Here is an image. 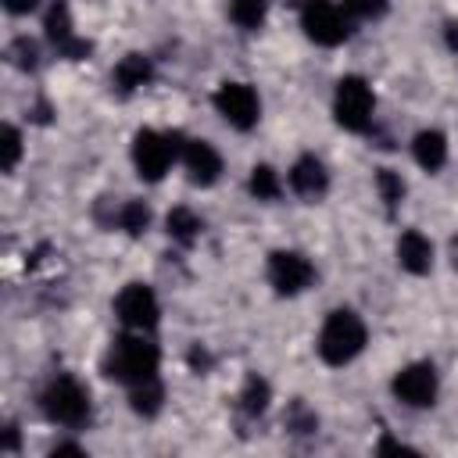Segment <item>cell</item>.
I'll use <instances>...</instances> for the list:
<instances>
[{"instance_id":"6da1fadb","label":"cell","mask_w":458,"mask_h":458,"mask_svg":"<svg viewBox=\"0 0 458 458\" xmlns=\"http://www.w3.org/2000/svg\"><path fill=\"white\" fill-rule=\"evenodd\" d=\"M157 361H161L157 347H154L150 340L129 333V336H118V340L111 344V351H107V358H104V372H107L111 379L132 386V383H140V379L157 376Z\"/></svg>"},{"instance_id":"7a4b0ae2","label":"cell","mask_w":458,"mask_h":458,"mask_svg":"<svg viewBox=\"0 0 458 458\" xmlns=\"http://www.w3.org/2000/svg\"><path fill=\"white\" fill-rule=\"evenodd\" d=\"M361 347H365V322L354 311H347V308L333 311L326 318L322 333H318V354H322V361L326 365H347L351 358L361 354Z\"/></svg>"},{"instance_id":"3957f363","label":"cell","mask_w":458,"mask_h":458,"mask_svg":"<svg viewBox=\"0 0 458 458\" xmlns=\"http://www.w3.org/2000/svg\"><path fill=\"white\" fill-rule=\"evenodd\" d=\"M179 154V136L175 132H154V129H140L132 140V165L140 172V179L157 182L168 165Z\"/></svg>"},{"instance_id":"277c9868","label":"cell","mask_w":458,"mask_h":458,"mask_svg":"<svg viewBox=\"0 0 458 458\" xmlns=\"http://www.w3.org/2000/svg\"><path fill=\"white\" fill-rule=\"evenodd\" d=\"M372 107H376V97L369 89V82L361 75H344L336 82V97H333V114L344 129L351 132H365L369 122H372Z\"/></svg>"},{"instance_id":"5b68a950","label":"cell","mask_w":458,"mask_h":458,"mask_svg":"<svg viewBox=\"0 0 458 458\" xmlns=\"http://www.w3.org/2000/svg\"><path fill=\"white\" fill-rule=\"evenodd\" d=\"M301 29L308 39H315L318 47H336L351 36V21L347 11L336 7L333 0H308L301 7Z\"/></svg>"},{"instance_id":"8992f818","label":"cell","mask_w":458,"mask_h":458,"mask_svg":"<svg viewBox=\"0 0 458 458\" xmlns=\"http://www.w3.org/2000/svg\"><path fill=\"white\" fill-rule=\"evenodd\" d=\"M43 411L61 426H79L89 419V394L79 386V379L57 376L43 390Z\"/></svg>"},{"instance_id":"52a82bcc","label":"cell","mask_w":458,"mask_h":458,"mask_svg":"<svg viewBox=\"0 0 458 458\" xmlns=\"http://www.w3.org/2000/svg\"><path fill=\"white\" fill-rule=\"evenodd\" d=\"M215 107H218V114L233 129H254L258 125V114H261L258 93L247 82H222L215 89Z\"/></svg>"},{"instance_id":"ba28073f","label":"cell","mask_w":458,"mask_h":458,"mask_svg":"<svg viewBox=\"0 0 458 458\" xmlns=\"http://www.w3.org/2000/svg\"><path fill=\"white\" fill-rule=\"evenodd\" d=\"M114 315L122 318V326L143 333V329H154V326H157L161 308H157V297H154L150 286H143V283H129V286L114 297Z\"/></svg>"},{"instance_id":"9c48e42d","label":"cell","mask_w":458,"mask_h":458,"mask_svg":"<svg viewBox=\"0 0 458 458\" xmlns=\"http://www.w3.org/2000/svg\"><path fill=\"white\" fill-rule=\"evenodd\" d=\"M311 279H315V268H311V261L304 254H297V250L268 254V283L276 286V293L293 297L304 286H311Z\"/></svg>"},{"instance_id":"30bf717a","label":"cell","mask_w":458,"mask_h":458,"mask_svg":"<svg viewBox=\"0 0 458 458\" xmlns=\"http://www.w3.org/2000/svg\"><path fill=\"white\" fill-rule=\"evenodd\" d=\"M394 394L397 401L411 404V408H429L437 401V369L429 361H415V365H404L397 376H394Z\"/></svg>"},{"instance_id":"8fae6325","label":"cell","mask_w":458,"mask_h":458,"mask_svg":"<svg viewBox=\"0 0 458 458\" xmlns=\"http://www.w3.org/2000/svg\"><path fill=\"white\" fill-rule=\"evenodd\" d=\"M182 165H186L193 186H211V182L218 179V172H222L218 150H215L211 143H204V140H190V143L182 147Z\"/></svg>"},{"instance_id":"7c38bea8","label":"cell","mask_w":458,"mask_h":458,"mask_svg":"<svg viewBox=\"0 0 458 458\" xmlns=\"http://www.w3.org/2000/svg\"><path fill=\"white\" fill-rule=\"evenodd\" d=\"M290 186H293L297 197H304V200H318V197L329 190V175H326V168H322L318 157L304 154V157H297L293 168H290Z\"/></svg>"},{"instance_id":"4fadbf2b","label":"cell","mask_w":458,"mask_h":458,"mask_svg":"<svg viewBox=\"0 0 458 458\" xmlns=\"http://www.w3.org/2000/svg\"><path fill=\"white\" fill-rule=\"evenodd\" d=\"M397 261H401L404 272L426 276V272L433 268V243H429L419 229H408V233H401V240H397Z\"/></svg>"},{"instance_id":"5bb4252c","label":"cell","mask_w":458,"mask_h":458,"mask_svg":"<svg viewBox=\"0 0 458 458\" xmlns=\"http://www.w3.org/2000/svg\"><path fill=\"white\" fill-rule=\"evenodd\" d=\"M154 79V64L150 57L143 54H125L118 64H114V89L118 93H136L140 86H147Z\"/></svg>"},{"instance_id":"9a60e30c","label":"cell","mask_w":458,"mask_h":458,"mask_svg":"<svg viewBox=\"0 0 458 458\" xmlns=\"http://www.w3.org/2000/svg\"><path fill=\"white\" fill-rule=\"evenodd\" d=\"M411 154H415V161H419L426 172L444 168V161H447V140H444V132L422 129V132L411 140Z\"/></svg>"},{"instance_id":"2e32d148","label":"cell","mask_w":458,"mask_h":458,"mask_svg":"<svg viewBox=\"0 0 458 458\" xmlns=\"http://www.w3.org/2000/svg\"><path fill=\"white\" fill-rule=\"evenodd\" d=\"M161 401H165V386L157 383V376L140 379V383H132V390H129V404H132V411L143 415V419L157 415V411H161Z\"/></svg>"},{"instance_id":"e0dca14e","label":"cell","mask_w":458,"mask_h":458,"mask_svg":"<svg viewBox=\"0 0 458 458\" xmlns=\"http://www.w3.org/2000/svg\"><path fill=\"white\" fill-rule=\"evenodd\" d=\"M43 29H47V36H50V43H54L57 50H64V47L75 39L72 11H68V4H64V0H54V4H50L47 18H43Z\"/></svg>"},{"instance_id":"ac0fdd59","label":"cell","mask_w":458,"mask_h":458,"mask_svg":"<svg viewBox=\"0 0 458 458\" xmlns=\"http://www.w3.org/2000/svg\"><path fill=\"white\" fill-rule=\"evenodd\" d=\"M268 401H272V386H268L258 372H250V376L243 379V390H240V411L258 419V415L268 408Z\"/></svg>"},{"instance_id":"d6986e66","label":"cell","mask_w":458,"mask_h":458,"mask_svg":"<svg viewBox=\"0 0 458 458\" xmlns=\"http://www.w3.org/2000/svg\"><path fill=\"white\" fill-rule=\"evenodd\" d=\"M165 225H168V236L179 240L182 247H190V243L200 236V229H204V222H200L190 208H172L168 218H165Z\"/></svg>"},{"instance_id":"ffe728a7","label":"cell","mask_w":458,"mask_h":458,"mask_svg":"<svg viewBox=\"0 0 458 458\" xmlns=\"http://www.w3.org/2000/svg\"><path fill=\"white\" fill-rule=\"evenodd\" d=\"M247 186H250V193H254L258 200H276V197L283 193V182H279L276 168H268V165H254Z\"/></svg>"},{"instance_id":"44dd1931","label":"cell","mask_w":458,"mask_h":458,"mask_svg":"<svg viewBox=\"0 0 458 458\" xmlns=\"http://www.w3.org/2000/svg\"><path fill=\"white\" fill-rule=\"evenodd\" d=\"M147 225H150V208L143 200H125L118 208V229H125L129 236L147 233Z\"/></svg>"},{"instance_id":"7402d4cb","label":"cell","mask_w":458,"mask_h":458,"mask_svg":"<svg viewBox=\"0 0 458 458\" xmlns=\"http://www.w3.org/2000/svg\"><path fill=\"white\" fill-rule=\"evenodd\" d=\"M7 61H11L14 68H21V72H32V68L39 64V47H36V39H29V36L11 39V43H7Z\"/></svg>"},{"instance_id":"603a6c76","label":"cell","mask_w":458,"mask_h":458,"mask_svg":"<svg viewBox=\"0 0 458 458\" xmlns=\"http://www.w3.org/2000/svg\"><path fill=\"white\" fill-rule=\"evenodd\" d=\"M233 21L240 29H258L265 21V11H268V0H233Z\"/></svg>"},{"instance_id":"cb8c5ba5","label":"cell","mask_w":458,"mask_h":458,"mask_svg":"<svg viewBox=\"0 0 458 458\" xmlns=\"http://www.w3.org/2000/svg\"><path fill=\"white\" fill-rule=\"evenodd\" d=\"M376 190H379V197H383L386 208H397L404 200V179L394 168H379L376 172Z\"/></svg>"},{"instance_id":"d4e9b609","label":"cell","mask_w":458,"mask_h":458,"mask_svg":"<svg viewBox=\"0 0 458 458\" xmlns=\"http://www.w3.org/2000/svg\"><path fill=\"white\" fill-rule=\"evenodd\" d=\"M286 429H293V433H315L318 429V415L304 401H293L290 411H286Z\"/></svg>"},{"instance_id":"484cf974","label":"cell","mask_w":458,"mask_h":458,"mask_svg":"<svg viewBox=\"0 0 458 458\" xmlns=\"http://www.w3.org/2000/svg\"><path fill=\"white\" fill-rule=\"evenodd\" d=\"M18 161H21V132L14 125H4V161H0V168L14 172Z\"/></svg>"},{"instance_id":"4316f807","label":"cell","mask_w":458,"mask_h":458,"mask_svg":"<svg viewBox=\"0 0 458 458\" xmlns=\"http://www.w3.org/2000/svg\"><path fill=\"white\" fill-rule=\"evenodd\" d=\"M347 18H379L386 14V0H344Z\"/></svg>"},{"instance_id":"83f0119b","label":"cell","mask_w":458,"mask_h":458,"mask_svg":"<svg viewBox=\"0 0 458 458\" xmlns=\"http://www.w3.org/2000/svg\"><path fill=\"white\" fill-rule=\"evenodd\" d=\"M36 4H39V0H4V7H7L11 14H29Z\"/></svg>"},{"instance_id":"f1b7e54d","label":"cell","mask_w":458,"mask_h":458,"mask_svg":"<svg viewBox=\"0 0 458 458\" xmlns=\"http://www.w3.org/2000/svg\"><path fill=\"white\" fill-rule=\"evenodd\" d=\"M190 365H193V369H208V365H211V358H208L200 347H193V351H190Z\"/></svg>"},{"instance_id":"f546056e","label":"cell","mask_w":458,"mask_h":458,"mask_svg":"<svg viewBox=\"0 0 458 458\" xmlns=\"http://www.w3.org/2000/svg\"><path fill=\"white\" fill-rule=\"evenodd\" d=\"M444 39H447V47H451V50H458V21H447Z\"/></svg>"},{"instance_id":"4dcf8cb0","label":"cell","mask_w":458,"mask_h":458,"mask_svg":"<svg viewBox=\"0 0 458 458\" xmlns=\"http://www.w3.org/2000/svg\"><path fill=\"white\" fill-rule=\"evenodd\" d=\"M4 451H18V429L14 426H7V433H4Z\"/></svg>"},{"instance_id":"1f68e13d","label":"cell","mask_w":458,"mask_h":458,"mask_svg":"<svg viewBox=\"0 0 458 458\" xmlns=\"http://www.w3.org/2000/svg\"><path fill=\"white\" fill-rule=\"evenodd\" d=\"M54 454H82V447L79 444H57Z\"/></svg>"},{"instance_id":"d6a6232c","label":"cell","mask_w":458,"mask_h":458,"mask_svg":"<svg viewBox=\"0 0 458 458\" xmlns=\"http://www.w3.org/2000/svg\"><path fill=\"white\" fill-rule=\"evenodd\" d=\"M451 265H454V268H458V236H454V240H451Z\"/></svg>"}]
</instances>
